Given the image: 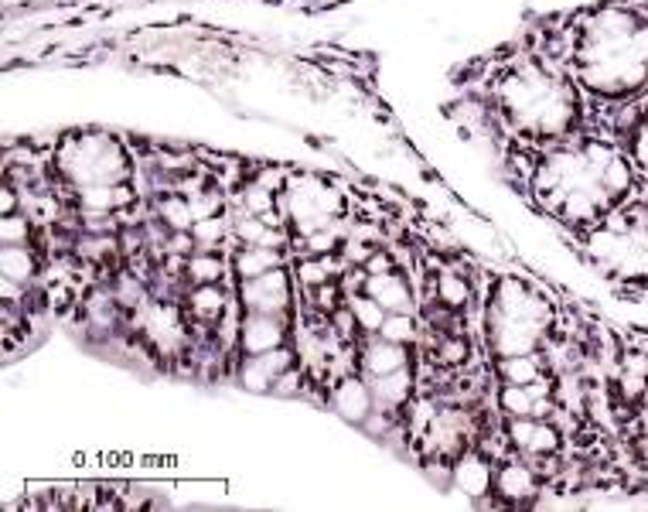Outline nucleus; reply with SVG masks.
<instances>
[{
	"instance_id": "f257e3e1",
	"label": "nucleus",
	"mask_w": 648,
	"mask_h": 512,
	"mask_svg": "<svg viewBox=\"0 0 648 512\" xmlns=\"http://www.w3.org/2000/svg\"><path fill=\"white\" fill-rule=\"evenodd\" d=\"M55 168L65 185H127L134 178V158L110 134H72L58 144Z\"/></svg>"
},
{
	"instance_id": "f03ea898",
	"label": "nucleus",
	"mask_w": 648,
	"mask_h": 512,
	"mask_svg": "<svg viewBox=\"0 0 648 512\" xmlns=\"http://www.w3.org/2000/svg\"><path fill=\"white\" fill-rule=\"evenodd\" d=\"M294 274L290 267L267 270L260 277L236 280V304L239 311L256 315H294Z\"/></svg>"
},
{
	"instance_id": "7ed1b4c3",
	"label": "nucleus",
	"mask_w": 648,
	"mask_h": 512,
	"mask_svg": "<svg viewBox=\"0 0 648 512\" xmlns=\"http://www.w3.org/2000/svg\"><path fill=\"white\" fill-rule=\"evenodd\" d=\"M290 315H256L239 311L236 321V355H263L280 345H290Z\"/></svg>"
},
{
	"instance_id": "20e7f679",
	"label": "nucleus",
	"mask_w": 648,
	"mask_h": 512,
	"mask_svg": "<svg viewBox=\"0 0 648 512\" xmlns=\"http://www.w3.org/2000/svg\"><path fill=\"white\" fill-rule=\"evenodd\" d=\"M543 489V478L539 468L529 458H505L502 465H495V495L498 499L492 506H529L539 499Z\"/></svg>"
},
{
	"instance_id": "39448f33",
	"label": "nucleus",
	"mask_w": 648,
	"mask_h": 512,
	"mask_svg": "<svg viewBox=\"0 0 648 512\" xmlns=\"http://www.w3.org/2000/svg\"><path fill=\"white\" fill-rule=\"evenodd\" d=\"M328 403L338 417L348 420V424L362 427L369 414L376 410V400H372V386L369 379L362 373H345L331 383V393H328Z\"/></svg>"
},
{
	"instance_id": "423d86ee",
	"label": "nucleus",
	"mask_w": 648,
	"mask_h": 512,
	"mask_svg": "<svg viewBox=\"0 0 648 512\" xmlns=\"http://www.w3.org/2000/svg\"><path fill=\"white\" fill-rule=\"evenodd\" d=\"M410 352H413V345L386 342L382 335H362L359 342H355V362H359V373L365 379L406 369L410 366Z\"/></svg>"
},
{
	"instance_id": "0eeeda50",
	"label": "nucleus",
	"mask_w": 648,
	"mask_h": 512,
	"mask_svg": "<svg viewBox=\"0 0 648 512\" xmlns=\"http://www.w3.org/2000/svg\"><path fill=\"white\" fill-rule=\"evenodd\" d=\"M451 485L458 489L461 495L475 499L485 506L488 495H495V468H492V458L485 451H464L458 461L451 465Z\"/></svg>"
},
{
	"instance_id": "6e6552de",
	"label": "nucleus",
	"mask_w": 648,
	"mask_h": 512,
	"mask_svg": "<svg viewBox=\"0 0 648 512\" xmlns=\"http://www.w3.org/2000/svg\"><path fill=\"white\" fill-rule=\"evenodd\" d=\"M181 304H185V315L195 328H219L222 318H226L229 297L222 291V284H191Z\"/></svg>"
},
{
	"instance_id": "1a4fd4ad",
	"label": "nucleus",
	"mask_w": 648,
	"mask_h": 512,
	"mask_svg": "<svg viewBox=\"0 0 648 512\" xmlns=\"http://www.w3.org/2000/svg\"><path fill=\"white\" fill-rule=\"evenodd\" d=\"M362 291L376 297L386 311H413V287L400 270H389V274H365Z\"/></svg>"
},
{
	"instance_id": "9d476101",
	"label": "nucleus",
	"mask_w": 648,
	"mask_h": 512,
	"mask_svg": "<svg viewBox=\"0 0 648 512\" xmlns=\"http://www.w3.org/2000/svg\"><path fill=\"white\" fill-rule=\"evenodd\" d=\"M229 263H232V277L236 280L260 277V274H267V270L287 267V246H239Z\"/></svg>"
},
{
	"instance_id": "9b49d317",
	"label": "nucleus",
	"mask_w": 648,
	"mask_h": 512,
	"mask_svg": "<svg viewBox=\"0 0 648 512\" xmlns=\"http://www.w3.org/2000/svg\"><path fill=\"white\" fill-rule=\"evenodd\" d=\"M369 386H372V400H376V407L400 414L413 396V369L406 366V369H396V373L376 376V379H369Z\"/></svg>"
},
{
	"instance_id": "f8f14e48",
	"label": "nucleus",
	"mask_w": 648,
	"mask_h": 512,
	"mask_svg": "<svg viewBox=\"0 0 648 512\" xmlns=\"http://www.w3.org/2000/svg\"><path fill=\"white\" fill-rule=\"evenodd\" d=\"M0 270H4V277L28 287L41 274V253L35 250V243H11L0 250Z\"/></svg>"
},
{
	"instance_id": "ddd939ff",
	"label": "nucleus",
	"mask_w": 648,
	"mask_h": 512,
	"mask_svg": "<svg viewBox=\"0 0 648 512\" xmlns=\"http://www.w3.org/2000/svg\"><path fill=\"white\" fill-rule=\"evenodd\" d=\"M543 352L536 355H505V359H495V376L498 383H512V386H529L536 383L539 376H546Z\"/></svg>"
},
{
	"instance_id": "4468645a",
	"label": "nucleus",
	"mask_w": 648,
	"mask_h": 512,
	"mask_svg": "<svg viewBox=\"0 0 648 512\" xmlns=\"http://www.w3.org/2000/svg\"><path fill=\"white\" fill-rule=\"evenodd\" d=\"M437 297L440 304H447V308H454V311H468L471 308V301H475V287H471V280L461 274V270H440V274L434 277V291H430Z\"/></svg>"
},
{
	"instance_id": "2eb2a0df",
	"label": "nucleus",
	"mask_w": 648,
	"mask_h": 512,
	"mask_svg": "<svg viewBox=\"0 0 648 512\" xmlns=\"http://www.w3.org/2000/svg\"><path fill=\"white\" fill-rule=\"evenodd\" d=\"M638 175H635V161L625 158L621 151H614V158L608 161V168L601 171V188L611 195V202H625V198L635 192Z\"/></svg>"
},
{
	"instance_id": "dca6fc26",
	"label": "nucleus",
	"mask_w": 648,
	"mask_h": 512,
	"mask_svg": "<svg viewBox=\"0 0 648 512\" xmlns=\"http://www.w3.org/2000/svg\"><path fill=\"white\" fill-rule=\"evenodd\" d=\"M154 216L171 229V233H191L195 226V212H191L188 198L181 192H164L154 202Z\"/></svg>"
},
{
	"instance_id": "f3484780",
	"label": "nucleus",
	"mask_w": 648,
	"mask_h": 512,
	"mask_svg": "<svg viewBox=\"0 0 648 512\" xmlns=\"http://www.w3.org/2000/svg\"><path fill=\"white\" fill-rule=\"evenodd\" d=\"M232 226L236 222L229 219V212H222V216H212V219H198L195 226H191V236H195V250L202 253H219L222 246L232 239Z\"/></svg>"
},
{
	"instance_id": "a211bd4d",
	"label": "nucleus",
	"mask_w": 648,
	"mask_h": 512,
	"mask_svg": "<svg viewBox=\"0 0 648 512\" xmlns=\"http://www.w3.org/2000/svg\"><path fill=\"white\" fill-rule=\"evenodd\" d=\"M229 270H232V263L222 260V253L195 250L185 263V274H188L191 284H222V277H226Z\"/></svg>"
},
{
	"instance_id": "6ab92c4d",
	"label": "nucleus",
	"mask_w": 648,
	"mask_h": 512,
	"mask_svg": "<svg viewBox=\"0 0 648 512\" xmlns=\"http://www.w3.org/2000/svg\"><path fill=\"white\" fill-rule=\"evenodd\" d=\"M345 304H348V311L355 315V321H359V332L362 335H379V328H382V321H386L389 311L382 308L376 297L365 294V291H352Z\"/></svg>"
},
{
	"instance_id": "aec40b11",
	"label": "nucleus",
	"mask_w": 648,
	"mask_h": 512,
	"mask_svg": "<svg viewBox=\"0 0 648 512\" xmlns=\"http://www.w3.org/2000/svg\"><path fill=\"white\" fill-rule=\"evenodd\" d=\"M420 321L413 318V311H389L386 321H382L379 335L386 342H396V345H417L420 342Z\"/></svg>"
},
{
	"instance_id": "412c9836",
	"label": "nucleus",
	"mask_w": 648,
	"mask_h": 512,
	"mask_svg": "<svg viewBox=\"0 0 648 512\" xmlns=\"http://www.w3.org/2000/svg\"><path fill=\"white\" fill-rule=\"evenodd\" d=\"M38 229H35V219L28 212H14V216H4L0 219V243L11 246V243H35Z\"/></svg>"
},
{
	"instance_id": "4be33fe9",
	"label": "nucleus",
	"mask_w": 648,
	"mask_h": 512,
	"mask_svg": "<svg viewBox=\"0 0 648 512\" xmlns=\"http://www.w3.org/2000/svg\"><path fill=\"white\" fill-rule=\"evenodd\" d=\"M498 410L505 417H533V396H529L526 386L502 383L498 386Z\"/></svg>"
},
{
	"instance_id": "5701e85b",
	"label": "nucleus",
	"mask_w": 648,
	"mask_h": 512,
	"mask_svg": "<svg viewBox=\"0 0 648 512\" xmlns=\"http://www.w3.org/2000/svg\"><path fill=\"white\" fill-rule=\"evenodd\" d=\"M631 161H635V168L648 171V113L631 130Z\"/></svg>"
}]
</instances>
